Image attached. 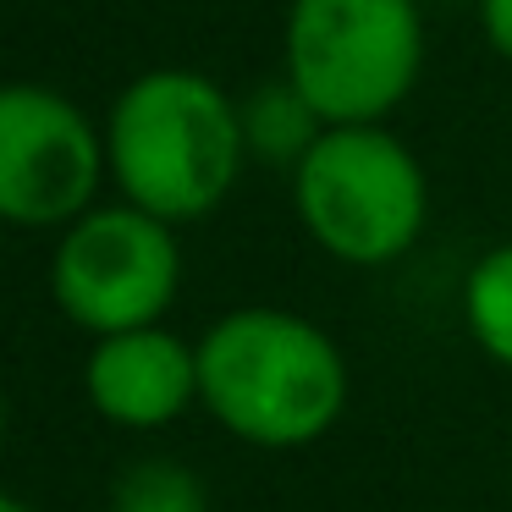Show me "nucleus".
<instances>
[{"instance_id": "nucleus-6", "label": "nucleus", "mask_w": 512, "mask_h": 512, "mask_svg": "<svg viewBox=\"0 0 512 512\" xmlns=\"http://www.w3.org/2000/svg\"><path fill=\"white\" fill-rule=\"evenodd\" d=\"M105 133L50 83H0V221L72 226L94 210L105 177Z\"/></svg>"}, {"instance_id": "nucleus-12", "label": "nucleus", "mask_w": 512, "mask_h": 512, "mask_svg": "<svg viewBox=\"0 0 512 512\" xmlns=\"http://www.w3.org/2000/svg\"><path fill=\"white\" fill-rule=\"evenodd\" d=\"M0 512H34V507H28V501H17V496H6V490H0Z\"/></svg>"}, {"instance_id": "nucleus-10", "label": "nucleus", "mask_w": 512, "mask_h": 512, "mask_svg": "<svg viewBox=\"0 0 512 512\" xmlns=\"http://www.w3.org/2000/svg\"><path fill=\"white\" fill-rule=\"evenodd\" d=\"M111 512H204V485L171 457H138L116 479Z\"/></svg>"}, {"instance_id": "nucleus-3", "label": "nucleus", "mask_w": 512, "mask_h": 512, "mask_svg": "<svg viewBox=\"0 0 512 512\" xmlns=\"http://www.w3.org/2000/svg\"><path fill=\"white\" fill-rule=\"evenodd\" d=\"M292 204L314 243L342 265H391L424 232V166L380 122L325 127L292 166Z\"/></svg>"}, {"instance_id": "nucleus-13", "label": "nucleus", "mask_w": 512, "mask_h": 512, "mask_svg": "<svg viewBox=\"0 0 512 512\" xmlns=\"http://www.w3.org/2000/svg\"><path fill=\"white\" fill-rule=\"evenodd\" d=\"M0 435H6V402H0Z\"/></svg>"}, {"instance_id": "nucleus-1", "label": "nucleus", "mask_w": 512, "mask_h": 512, "mask_svg": "<svg viewBox=\"0 0 512 512\" xmlns=\"http://www.w3.org/2000/svg\"><path fill=\"white\" fill-rule=\"evenodd\" d=\"M243 111L215 78L155 67L133 78L105 122V166L127 204L160 221H204L243 177Z\"/></svg>"}, {"instance_id": "nucleus-4", "label": "nucleus", "mask_w": 512, "mask_h": 512, "mask_svg": "<svg viewBox=\"0 0 512 512\" xmlns=\"http://www.w3.org/2000/svg\"><path fill=\"white\" fill-rule=\"evenodd\" d=\"M281 50L325 127L380 122L419 83V0H292Z\"/></svg>"}, {"instance_id": "nucleus-5", "label": "nucleus", "mask_w": 512, "mask_h": 512, "mask_svg": "<svg viewBox=\"0 0 512 512\" xmlns=\"http://www.w3.org/2000/svg\"><path fill=\"white\" fill-rule=\"evenodd\" d=\"M182 287V248L171 221L138 204H94L50 254V298L72 325L94 336L160 325Z\"/></svg>"}, {"instance_id": "nucleus-9", "label": "nucleus", "mask_w": 512, "mask_h": 512, "mask_svg": "<svg viewBox=\"0 0 512 512\" xmlns=\"http://www.w3.org/2000/svg\"><path fill=\"white\" fill-rule=\"evenodd\" d=\"M463 320L479 353L512 369V243L474 259V270L463 281Z\"/></svg>"}, {"instance_id": "nucleus-11", "label": "nucleus", "mask_w": 512, "mask_h": 512, "mask_svg": "<svg viewBox=\"0 0 512 512\" xmlns=\"http://www.w3.org/2000/svg\"><path fill=\"white\" fill-rule=\"evenodd\" d=\"M479 28H485V45L512 61V0H479Z\"/></svg>"}, {"instance_id": "nucleus-7", "label": "nucleus", "mask_w": 512, "mask_h": 512, "mask_svg": "<svg viewBox=\"0 0 512 512\" xmlns=\"http://www.w3.org/2000/svg\"><path fill=\"white\" fill-rule=\"evenodd\" d=\"M83 391L100 419L122 430H160L199 402V347L166 325L94 336Z\"/></svg>"}, {"instance_id": "nucleus-2", "label": "nucleus", "mask_w": 512, "mask_h": 512, "mask_svg": "<svg viewBox=\"0 0 512 512\" xmlns=\"http://www.w3.org/2000/svg\"><path fill=\"white\" fill-rule=\"evenodd\" d=\"M199 402L248 446H309L347 408L342 347L303 314L232 309L199 336Z\"/></svg>"}, {"instance_id": "nucleus-8", "label": "nucleus", "mask_w": 512, "mask_h": 512, "mask_svg": "<svg viewBox=\"0 0 512 512\" xmlns=\"http://www.w3.org/2000/svg\"><path fill=\"white\" fill-rule=\"evenodd\" d=\"M320 133H325V116L314 111L309 94H303L292 78L259 83V89L248 94V105H243V138H248V149H254L259 160H270V166H281V160L298 166Z\"/></svg>"}]
</instances>
